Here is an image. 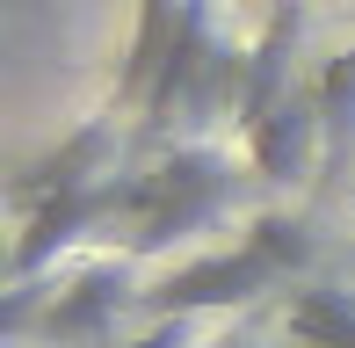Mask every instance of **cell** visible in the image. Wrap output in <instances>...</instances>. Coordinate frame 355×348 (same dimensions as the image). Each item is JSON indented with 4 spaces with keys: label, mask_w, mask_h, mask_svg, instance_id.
I'll list each match as a JSON object with an SVG mask.
<instances>
[{
    "label": "cell",
    "mask_w": 355,
    "mask_h": 348,
    "mask_svg": "<svg viewBox=\"0 0 355 348\" xmlns=\"http://www.w3.org/2000/svg\"><path fill=\"white\" fill-rule=\"evenodd\" d=\"M131 225H138V254H159L167 240L218 225V211L232 203V160L211 146H182L167 153L153 174H131Z\"/></svg>",
    "instance_id": "cell-1"
},
{
    "label": "cell",
    "mask_w": 355,
    "mask_h": 348,
    "mask_svg": "<svg viewBox=\"0 0 355 348\" xmlns=\"http://www.w3.org/2000/svg\"><path fill=\"white\" fill-rule=\"evenodd\" d=\"M276 268H268L261 254H254L247 240L239 247H218V254H196L182 268H167V276L153 283V290L138 297L145 312H182V320H203V312H239V305H261L268 290H276Z\"/></svg>",
    "instance_id": "cell-2"
},
{
    "label": "cell",
    "mask_w": 355,
    "mask_h": 348,
    "mask_svg": "<svg viewBox=\"0 0 355 348\" xmlns=\"http://www.w3.org/2000/svg\"><path fill=\"white\" fill-rule=\"evenodd\" d=\"M247 167L276 189H297L312 174H327V131H319V94L290 87L261 123H247Z\"/></svg>",
    "instance_id": "cell-3"
},
{
    "label": "cell",
    "mask_w": 355,
    "mask_h": 348,
    "mask_svg": "<svg viewBox=\"0 0 355 348\" xmlns=\"http://www.w3.org/2000/svg\"><path fill=\"white\" fill-rule=\"evenodd\" d=\"M145 290H131V261H94V268H80V276L66 283V290H51V305L37 312V334L44 341H116L109 327H116V312L123 305H138Z\"/></svg>",
    "instance_id": "cell-4"
},
{
    "label": "cell",
    "mask_w": 355,
    "mask_h": 348,
    "mask_svg": "<svg viewBox=\"0 0 355 348\" xmlns=\"http://www.w3.org/2000/svg\"><path fill=\"white\" fill-rule=\"evenodd\" d=\"M109 153H116V116H87L80 123V131L66 138V146L51 153V160H37L29 167V182L15 189V196L29 203V211H37L44 196H66V189H94V182H109Z\"/></svg>",
    "instance_id": "cell-5"
},
{
    "label": "cell",
    "mask_w": 355,
    "mask_h": 348,
    "mask_svg": "<svg viewBox=\"0 0 355 348\" xmlns=\"http://www.w3.org/2000/svg\"><path fill=\"white\" fill-rule=\"evenodd\" d=\"M312 94H319V131H327V174H348V153H355V44L319 66Z\"/></svg>",
    "instance_id": "cell-6"
},
{
    "label": "cell",
    "mask_w": 355,
    "mask_h": 348,
    "mask_svg": "<svg viewBox=\"0 0 355 348\" xmlns=\"http://www.w3.org/2000/svg\"><path fill=\"white\" fill-rule=\"evenodd\" d=\"M290 341L304 348H355V290L341 283H312V290L290 297Z\"/></svg>",
    "instance_id": "cell-7"
},
{
    "label": "cell",
    "mask_w": 355,
    "mask_h": 348,
    "mask_svg": "<svg viewBox=\"0 0 355 348\" xmlns=\"http://www.w3.org/2000/svg\"><path fill=\"white\" fill-rule=\"evenodd\" d=\"M174 37H182V8H174V0H138V37H131V66H123V102L145 109V94H153L159 66H167Z\"/></svg>",
    "instance_id": "cell-8"
},
{
    "label": "cell",
    "mask_w": 355,
    "mask_h": 348,
    "mask_svg": "<svg viewBox=\"0 0 355 348\" xmlns=\"http://www.w3.org/2000/svg\"><path fill=\"white\" fill-rule=\"evenodd\" d=\"M239 240H247L254 254L276 268L283 283H290V276H304V268H312V254H319V240H312V218H297V211H254Z\"/></svg>",
    "instance_id": "cell-9"
},
{
    "label": "cell",
    "mask_w": 355,
    "mask_h": 348,
    "mask_svg": "<svg viewBox=\"0 0 355 348\" xmlns=\"http://www.w3.org/2000/svg\"><path fill=\"white\" fill-rule=\"evenodd\" d=\"M189 334H196V320H182V312H159L145 334H131V341H102V348H189Z\"/></svg>",
    "instance_id": "cell-10"
},
{
    "label": "cell",
    "mask_w": 355,
    "mask_h": 348,
    "mask_svg": "<svg viewBox=\"0 0 355 348\" xmlns=\"http://www.w3.org/2000/svg\"><path fill=\"white\" fill-rule=\"evenodd\" d=\"M211 348H261L254 334H225V341H211Z\"/></svg>",
    "instance_id": "cell-11"
}]
</instances>
